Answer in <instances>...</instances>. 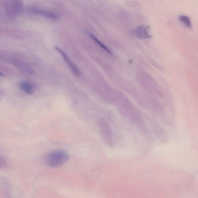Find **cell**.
I'll return each mask as SVG.
<instances>
[{
  "instance_id": "6da1fadb",
  "label": "cell",
  "mask_w": 198,
  "mask_h": 198,
  "mask_svg": "<svg viewBox=\"0 0 198 198\" xmlns=\"http://www.w3.org/2000/svg\"><path fill=\"white\" fill-rule=\"evenodd\" d=\"M69 158L68 154L65 151L56 150L52 151L47 155L45 162L50 167L57 168L65 163Z\"/></svg>"
},
{
  "instance_id": "7a4b0ae2",
  "label": "cell",
  "mask_w": 198,
  "mask_h": 198,
  "mask_svg": "<svg viewBox=\"0 0 198 198\" xmlns=\"http://www.w3.org/2000/svg\"><path fill=\"white\" fill-rule=\"evenodd\" d=\"M99 130L105 142L108 145L114 143V137L111 126L105 121H101L99 123Z\"/></svg>"
},
{
  "instance_id": "3957f363",
  "label": "cell",
  "mask_w": 198,
  "mask_h": 198,
  "mask_svg": "<svg viewBox=\"0 0 198 198\" xmlns=\"http://www.w3.org/2000/svg\"><path fill=\"white\" fill-rule=\"evenodd\" d=\"M6 13L9 17H14L19 14L21 9L20 0H6Z\"/></svg>"
},
{
  "instance_id": "277c9868",
  "label": "cell",
  "mask_w": 198,
  "mask_h": 198,
  "mask_svg": "<svg viewBox=\"0 0 198 198\" xmlns=\"http://www.w3.org/2000/svg\"><path fill=\"white\" fill-rule=\"evenodd\" d=\"M9 62L11 64L17 67L23 72L31 75H34L36 74V72L34 70L22 60L18 59H11L9 60Z\"/></svg>"
},
{
  "instance_id": "5b68a950",
  "label": "cell",
  "mask_w": 198,
  "mask_h": 198,
  "mask_svg": "<svg viewBox=\"0 0 198 198\" xmlns=\"http://www.w3.org/2000/svg\"><path fill=\"white\" fill-rule=\"evenodd\" d=\"M29 12L32 14L42 16L43 17L51 19L56 20L59 18V15L56 13L43 9L34 8H31L29 9Z\"/></svg>"
},
{
  "instance_id": "8992f818",
  "label": "cell",
  "mask_w": 198,
  "mask_h": 198,
  "mask_svg": "<svg viewBox=\"0 0 198 198\" xmlns=\"http://www.w3.org/2000/svg\"><path fill=\"white\" fill-rule=\"evenodd\" d=\"M55 49L58 52L61 54L62 56L65 61L67 63V65L69 67L70 69L72 71L73 73L75 74V75H80V71L77 66L75 65L72 61L70 60L68 56H67L66 54L64 52V51L62 50L61 48L58 47L56 46L55 47Z\"/></svg>"
},
{
  "instance_id": "52a82bcc",
  "label": "cell",
  "mask_w": 198,
  "mask_h": 198,
  "mask_svg": "<svg viewBox=\"0 0 198 198\" xmlns=\"http://www.w3.org/2000/svg\"><path fill=\"white\" fill-rule=\"evenodd\" d=\"M19 87L23 91L28 95L33 94L36 90L35 85L31 82L26 80H23L20 82Z\"/></svg>"
},
{
  "instance_id": "ba28073f",
  "label": "cell",
  "mask_w": 198,
  "mask_h": 198,
  "mask_svg": "<svg viewBox=\"0 0 198 198\" xmlns=\"http://www.w3.org/2000/svg\"><path fill=\"white\" fill-rule=\"evenodd\" d=\"M134 33L140 38H148L150 37L149 33V28L144 26L137 28L134 31Z\"/></svg>"
},
{
  "instance_id": "9c48e42d",
  "label": "cell",
  "mask_w": 198,
  "mask_h": 198,
  "mask_svg": "<svg viewBox=\"0 0 198 198\" xmlns=\"http://www.w3.org/2000/svg\"><path fill=\"white\" fill-rule=\"evenodd\" d=\"M90 37H91V38H92L93 40L99 47H101L102 49H103L106 52H107L109 54H112V53L111 50L109 49L107 47H106L104 44H103V43L101 42V41H99V40H98V39L95 36L91 34L90 35Z\"/></svg>"
},
{
  "instance_id": "30bf717a",
  "label": "cell",
  "mask_w": 198,
  "mask_h": 198,
  "mask_svg": "<svg viewBox=\"0 0 198 198\" xmlns=\"http://www.w3.org/2000/svg\"><path fill=\"white\" fill-rule=\"evenodd\" d=\"M179 19L187 27L190 28H192L190 20L187 16L184 15L180 16L179 17Z\"/></svg>"
}]
</instances>
